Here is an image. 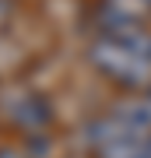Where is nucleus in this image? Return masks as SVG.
<instances>
[{"label":"nucleus","mask_w":151,"mask_h":158,"mask_svg":"<svg viewBox=\"0 0 151 158\" xmlns=\"http://www.w3.org/2000/svg\"><path fill=\"white\" fill-rule=\"evenodd\" d=\"M84 63L120 91L151 88V25H130L120 32H95L84 49Z\"/></svg>","instance_id":"obj_1"},{"label":"nucleus","mask_w":151,"mask_h":158,"mask_svg":"<svg viewBox=\"0 0 151 158\" xmlns=\"http://www.w3.org/2000/svg\"><path fill=\"white\" fill-rule=\"evenodd\" d=\"M4 119L21 137L49 134L53 123H56V106H53V98L46 91L32 88V85H21V88H14V91L4 95Z\"/></svg>","instance_id":"obj_2"},{"label":"nucleus","mask_w":151,"mask_h":158,"mask_svg":"<svg viewBox=\"0 0 151 158\" xmlns=\"http://www.w3.org/2000/svg\"><path fill=\"white\" fill-rule=\"evenodd\" d=\"M88 21H91V35L141 25L148 21V0H95L88 11Z\"/></svg>","instance_id":"obj_3"},{"label":"nucleus","mask_w":151,"mask_h":158,"mask_svg":"<svg viewBox=\"0 0 151 158\" xmlns=\"http://www.w3.org/2000/svg\"><path fill=\"white\" fill-rule=\"evenodd\" d=\"M0 158H28L21 144H0Z\"/></svg>","instance_id":"obj_4"},{"label":"nucleus","mask_w":151,"mask_h":158,"mask_svg":"<svg viewBox=\"0 0 151 158\" xmlns=\"http://www.w3.org/2000/svg\"><path fill=\"white\" fill-rule=\"evenodd\" d=\"M148 18H151V0H148Z\"/></svg>","instance_id":"obj_5"},{"label":"nucleus","mask_w":151,"mask_h":158,"mask_svg":"<svg viewBox=\"0 0 151 158\" xmlns=\"http://www.w3.org/2000/svg\"><path fill=\"white\" fill-rule=\"evenodd\" d=\"M148 95H151V88H148Z\"/></svg>","instance_id":"obj_6"}]
</instances>
